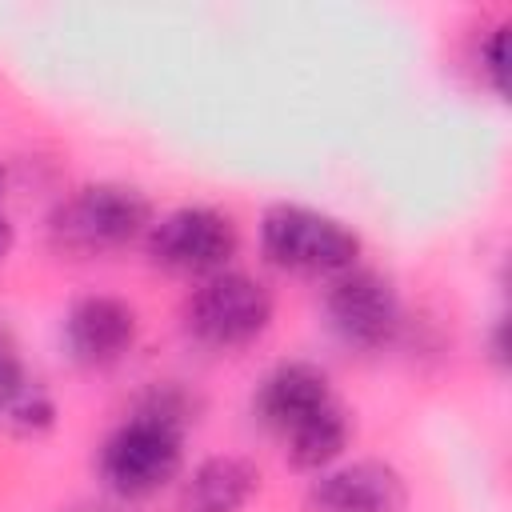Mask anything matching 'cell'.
Here are the masks:
<instances>
[{
  "mask_svg": "<svg viewBox=\"0 0 512 512\" xmlns=\"http://www.w3.org/2000/svg\"><path fill=\"white\" fill-rule=\"evenodd\" d=\"M504 24H496V28H488V36L480 40V48H476V64H480V72H484V80H488V88L496 92V96H504V80H508V64H504Z\"/></svg>",
  "mask_w": 512,
  "mask_h": 512,
  "instance_id": "12",
  "label": "cell"
},
{
  "mask_svg": "<svg viewBox=\"0 0 512 512\" xmlns=\"http://www.w3.org/2000/svg\"><path fill=\"white\" fill-rule=\"evenodd\" d=\"M192 404L180 388H156L124 416L96 452V476L116 500H148L184 472V428Z\"/></svg>",
  "mask_w": 512,
  "mask_h": 512,
  "instance_id": "2",
  "label": "cell"
},
{
  "mask_svg": "<svg viewBox=\"0 0 512 512\" xmlns=\"http://www.w3.org/2000/svg\"><path fill=\"white\" fill-rule=\"evenodd\" d=\"M152 220V200L140 188L120 180H96L52 208L48 236L68 256H108L144 240Z\"/></svg>",
  "mask_w": 512,
  "mask_h": 512,
  "instance_id": "3",
  "label": "cell"
},
{
  "mask_svg": "<svg viewBox=\"0 0 512 512\" xmlns=\"http://www.w3.org/2000/svg\"><path fill=\"white\" fill-rule=\"evenodd\" d=\"M308 512H408V484L388 460H336L304 492Z\"/></svg>",
  "mask_w": 512,
  "mask_h": 512,
  "instance_id": "9",
  "label": "cell"
},
{
  "mask_svg": "<svg viewBox=\"0 0 512 512\" xmlns=\"http://www.w3.org/2000/svg\"><path fill=\"white\" fill-rule=\"evenodd\" d=\"M276 320V296L264 280L240 268H224L216 276L196 280L184 300V328L200 348L240 352L264 340Z\"/></svg>",
  "mask_w": 512,
  "mask_h": 512,
  "instance_id": "5",
  "label": "cell"
},
{
  "mask_svg": "<svg viewBox=\"0 0 512 512\" xmlns=\"http://www.w3.org/2000/svg\"><path fill=\"white\" fill-rule=\"evenodd\" d=\"M12 244H16V228H12V220H8L4 208H0V260H8Z\"/></svg>",
  "mask_w": 512,
  "mask_h": 512,
  "instance_id": "13",
  "label": "cell"
},
{
  "mask_svg": "<svg viewBox=\"0 0 512 512\" xmlns=\"http://www.w3.org/2000/svg\"><path fill=\"white\" fill-rule=\"evenodd\" d=\"M256 232H260V256L272 268L292 272V276L332 280L356 268L364 252V240L348 220L308 208V204H288V200L264 208Z\"/></svg>",
  "mask_w": 512,
  "mask_h": 512,
  "instance_id": "4",
  "label": "cell"
},
{
  "mask_svg": "<svg viewBox=\"0 0 512 512\" xmlns=\"http://www.w3.org/2000/svg\"><path fill=\"white\" fill-rule=\"evenodd\" d=\"M260 492V468L244 456H204L180 484V512H244Z\"/></svg>",
  "mask_w": 512,
  "mask_h": 512,
  "instance_id": "10",
  "label": "cell"
},
{
  "mask_svg": "<svg viewBox=\"0 0 512 512\" xmlns=\"http://www.w3.org/2000/svg\"><path fill=\"white\" fill-rule=\"evenodd\" d=\"M144 252L172 276L204 280L232 268L240 252V228L212 204H180L152 220V228L144 232Z\"/></svg>",
  "mask_w": 512,
  "mask_h": 512,
  "instance_id": "6",
  "label": "cell"
},
{
  "mask_svg": "<svg viewBox=\"0 0 512 512\" xmlns=\"http://www.w3.org/2000/svg\"><path fill=\"white\" fill-rule=\"evenodd\" d=\"M324 320H328L332 336L344 348H352V352H384L396 340L400 324H404L400 292L384 272L356 264V268H348V272L328 280Z\"/></svg>",
  "mask_w": 512,
  "mask_h": 512,
  "instance_id": "7",
  "label": "cell"
},
{
  "mask_svg": "<svg viewBox=\"0 0 512 512\" xmlns=\"http://www.w3.org/2000/svg\"><path fill=\"white\" fill-rule=\"evenodd\" d=\"M256 420L284 444V456L300 472H324L344 460L352 444V420L320 364L280 360L256 388Z\"/></svg>",
  "mask_w": 512,
  "mask_h": 512,
  "instance_id": "1",
  "label": "cell"
},
{
  "mask_svg": "<svg viewBox=\"0 0 512 512\" xmlns=\"http://www.w3.org/2000/svg\"><path fill=\"white\" fill-rule=\"evenodd\" d=\"M4 348H8V340H4V336H0V352H4Z\"/></svg>",
  "mask_w": 512,
  "mask_h": 512,
  "instance_id": "15",
  "label": "cell"
},
{
  "mask_svg": "<svg viewBox=\"0 0 512 512\" xmlns=\"http://www.w3.org/2000/svg\"><path fill=\"white\" fill-rule=\"evenodd\" d=\"M56 396L40 376L24 368V360L4 348L0 352V432L16 440H36L56 428Z\"/></svg>",
  "mask_w": 512,
  "mask_h": 512,
  "instance_id": "11",
  "label": "cell"
},
{
  "mask_svg": "<svg viewBox=\"0 0 512 512\" xmlns=\"http://www.w3.org/2000/svg\"><path fill=\"white\" fill-rule=\"evenodd\" d=\"M60 336H64V352L72 356V364L104 372L132 356L140 340V312L124 296L88 292L68 304Z\"/></svg>",
  "mask_w": 512,
  "mask_h": 512,
  "instance_id": "8",
  "label": "cell"
},
{
  "mask_svg": "<svg viewBox=\"0 0 512 512\" xmlns=\"http://www.w3.org/2000/svg\"><path fill=\"white\" fill-rule=\"evenodd\" d=\"M0 200H4V172H0Z\"/></svg>",
  "mask_w": 512,
  "mask_h": 512,
  "instance_id": "14",
  "label": "cell"
}]
</instances>
